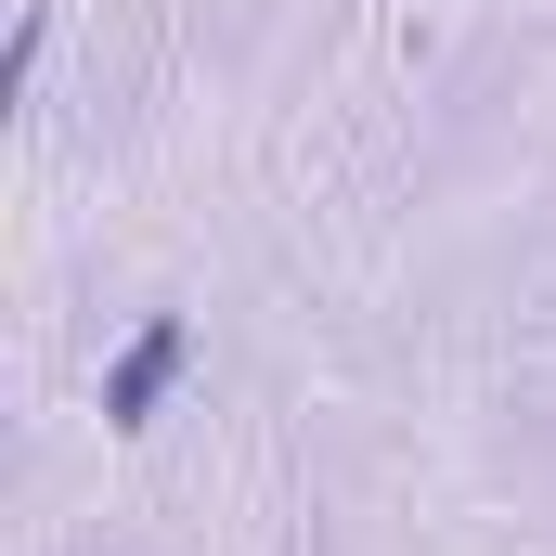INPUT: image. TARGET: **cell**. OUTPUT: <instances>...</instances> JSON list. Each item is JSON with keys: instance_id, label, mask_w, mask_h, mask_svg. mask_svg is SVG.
<instances>
[{"instance_id": "obj_1", "label": "cell", "mask_w": 556, "mask_h": 556, "mask_svg": "<svg viewBox=\"0 0 556 556\" xmlns=\"http://www.w3.org/2000/svg\"><path fill=\"white\" fill-rule=\"evenodd\" d=\"M168 376H181V324H155V337H142L130 363L104 376V415H117V427H142V415H155V389H168Z\"/></svg>"}]
</instances>
